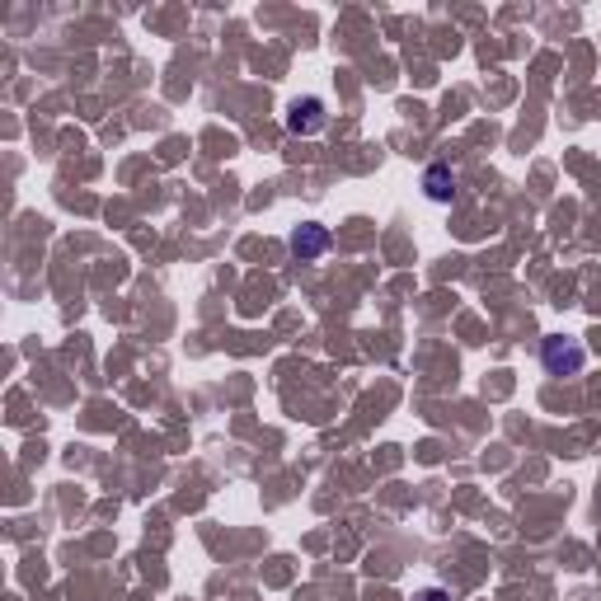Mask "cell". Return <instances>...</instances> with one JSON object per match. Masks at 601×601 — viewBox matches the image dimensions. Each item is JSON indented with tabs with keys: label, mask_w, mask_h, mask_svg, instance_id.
<instances>
[{
	"label": "cell",
	"mask_w": 601,
	"mask_h": 601,
	"mask_svg": "<svg viewBox=\"0 0 601 601\" xmlns=\"http://www.w3.org/2000/svg\"><path fill=\"white\" fill-rule=\"evenodd\" d=\"M541 362H545L550 376H578V371H583V362H588V348L578 343V339L550 334V339L541 343Z\"/></svg>",
	"instance_id": "cell-1"
},
{
	"label": "cell",
	"mask_w": 601,
	"mask_h": 601,
	"mask_svg": "<svg viewBox=\"0 0 601 601\" xmlns=\"http://www.w3.org/2000/svg\"><path fill=\"white\" fill-rule=\"evenodd\" d=\"M324 122H329L324 99L305 94V99H292V103H287V132H296V137H315V132L324 128Z\"/></svg>",
	"instance_id": "cell-2"
},
{
	"label": "cell",
	"mask_w": 601,
	"mask_h": 601,
	"mask_svg": "<svg viewBox=\"0 0 601 601\" xmlns=\"http://www.w3.org/2000/svg\"><path fill=\"white\" fill-rule=\"evenodd\" d=\"M287 250H292L301 263H310V259H320L329 250V231H324V225H315V221H305V225H296V231H292Z\"/></svg>",
	"instance_id": "cell-3"
},
{
	"label": "cell",
	"mask_w": 601,
	"mask_h": 601,
	"mask_svg": "<svg viewBox=\"0 0 601 601\" xmlns=\"http://www.w3.org/2000/svg\"><path fill=\"white\" fill-rule=\"evenodd\" d=\"M423 193L432 198V202H451L455 198V174H451V164H428L423 170Z\"/></svg>",
	"instance_id": "cell-4"
},
{
	"label": "cell",
	"mask_w": 601,
	"mask_h": 601,
	"mask_svg": "<svg viewBox=\"0 0 601 601\" xmlns=\"http://www.w3.org/2000/svg\"><path fill=\"white\" fill-rule=\"evenodd\" d=\"M419 601H451V597H446V592H442V588H428V592H423V597H419Z\"/></svg>",
	"instance_id": "cell-5"
}]
</instances>
